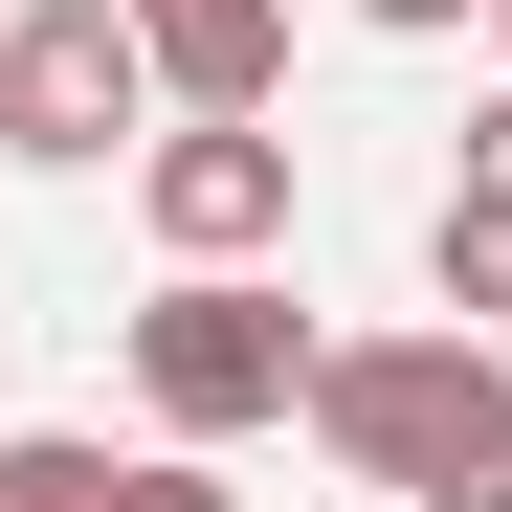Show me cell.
Masks as SVG:
<instances>
[{
	"mask_svg": "<svg viewBox=\"0 0 512 512\" xmlns=\"http://www.w3.org/2000/svg\"><path fill=\"white\" fill-rule=\"evenodd\" d=\"M290 379H312V312L268 268H156V312H134L156 446H245V423H290Z\"/></svg>",
	"mask_w": 512,
	"mask_h": 512,
	"instance_id": "obj_2",
	"label": "cell"
},
{
	"mask_svg": "<svg viewBox=\"0 0 512 512\" xmlns=\"http://www.w3.org/2000/svg\"><path fill=\"white\" fill-rule=\"evenodd\" d=\"M156 134V45L134 0H0V156L23 179H90V156Z\"/></svg>",
	"mask_w": 512,
	"mask_h": 512,
	"instance_id": "obj_3",
	"label": "cell"
},
{
	"mask_svg": "<svg viewBox=\"0 0 512 512\" xmlns=\"http://www.w3.org/2000/svg\"><path fill=\"white\" fill-rule=\"evenodd\" d=\"M423 312H446V334H512V201L490 179L423 201Z\"/></svg>",
	"mask_w": 512,
	"mask_h": 512,
	"instance_id": "obj_6",
	"label": "cell"
},
{
	"mask_svg": "<svg viewBox=\"0 0 512 512\" xmlns=\"http://www.w3.org/2000/svg\"><path fill=\"white\" fill-rule=\"evenodd\" d=\"M468 23H490V45H512V0H468Z\"/></svg>",
	"mask_w": 512,
	"mask_h": 512,
	"instance_id": "obj_11",
	"label": "cell"
},
{
	"mask_svg": "<svg viewBox=\"0 0 512 512\" xmlns=\"http://www.w3.org/2000/svg\"><path fill=\"white\" fill-rule=\"evenodd\" d=\"M0 512H112V446H67V423H23V446H0Z\"/></svg>",
	"mask_w": 512,
	"mask_h": 512,
	"instance_id": "obj_7",
	"label": "cell"
},
{
	"mask_svg": "<svg viewBox=\"0 0 512 512\" xmlns=\"http://www.w3.org/2000/svg\"><path fill=\"white\" fill-rule=\"evenodd\" d=\"M290 423H312L379 512H512V357L446 334V312H423V334H312Z\"/></svg>",
	"mask_w": 512,
	"mask_h": 512,
	"instance_id": "obj_1",
	"label": "cell"
},
{
	"mask_svg": "<svg viewBox=\"0 0 512 512\" xmlns=\"http://www.w3.org/2000/svg\"><path fill=\"white\" fill-rule=\"evenodd\" d=\"M112 512H245V490H223V446H134V468H112Z\"/></svg>",
	"mask_w": 512,
	"mask_h": 512,
	"instance_id": "obj_8",
	"label": "cell"
},
{
	"mask_svg": "<svg viewBox=\"0 0 512 512\" xmlns=\"http://www.w3.org/2000/svg\"><path fill=\"white\" fill-rule=\"evenodd\" d=\"M468 179H490V201H512V90H490V112H468Z\"/></svg>",
	"mask_w": 512,
	"mask_h": 512,
	"instance_id": "obj_9",
	"label": "cell"
},
{
	"mask_svg": "<svg viewBox=\"0 0 512 512\" xmlns=\"http://www.w3.org/2000/svg\"><path fill=\"white\" fill-rule=\"evenodd\" d=\"M156 112H290V0H134Z\"/></svg>",
	"mask_w": 512,
	"mask_h": 512,
	"instance_id": "obj_5",
	"label": "cell"
},
{
	"mask_svg": "<svg viewBox=\"0 0 512 512\" xmlns=\"http://www.w3.org/2000/svg\"><path fill=\"white\" fill-rule=\"evenodd\" d=\"M134 223H156V268H268L290 245V112H156Z\"/></svg>",
	"mask_w": 512,
	"mask_h": 512,
	"instance_id": "obj_4",
	"label": "cell"
},
{
	"mask_svg": "<svg viewBox=\"0 0 512 512\" xmlns=\"http://www.w3.org/2000/svg\"><path fill=\"white\" fill-rule=\"evenodd\" d=\"M357 23H401V45H446V23H468V0H357Z\"/></svg>",
	"mask_w": 512,
	"mask_h": 512,
	"instance_id": "obj_10",
	"label": "cell"
}]
</instances>
